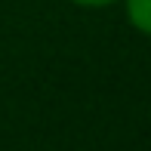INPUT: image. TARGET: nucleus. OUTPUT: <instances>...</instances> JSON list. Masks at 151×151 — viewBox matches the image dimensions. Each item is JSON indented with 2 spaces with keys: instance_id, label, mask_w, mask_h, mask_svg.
Wrapping results in <instances>:
<instances>
[{
  "instance_id": "nucleus-1",
  "label": "nucleus",
  "mask_w": 151,
  "mask_h": 151,
  "mask_svg": "<svg viewBox=\"0 0 151 151\" xmlns=\"http://www.w3.org/2000/svg\"><path fill=\"white\" fill-rule=\"evenodd\" d=\"M127 16L139 31L151 34V0H127Z\"/></svg>"
},
{
  "instance_id": "nucleus-2",
  "label": "nucleus",
  "mask_w": 151,
  "mask_h": 151,
  "mask_svg": "<svg viewBox=\"0 0 151 151\" xmlns=\"http://www.w3.org/2000/svg\"><path fill=\"white\" fill-rule=\"evenodd\" d=\"M77 3H83V6H102V3H111V0H77Z\"/></svg>"
}]
</instances>
